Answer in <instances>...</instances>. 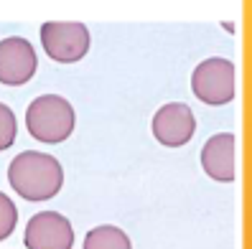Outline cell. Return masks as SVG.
<instances>
[{"instance_id": "5", "label": "cell", "mask_w": 252, "mask_h": 249, "mask_svg": "<svg viewBox=\"0 0 252 249\" xmlns=\"http://www.w3.org/2000/svg\"><path fill=\"white\" fill-rule=\"evenodd\" d=\"M38 56L33 46L21 36H10L0 41V84L21 86L36 74Z\"/></svg>"}, {"instance_id": "6", "label": "cell", "mask_w": 252, "mask_h": 249, "mask_svg": "<svg viewBox=\"0 0 252 249\" xmlns=\"http://www.w3.org/2000/svg\"><path fill=\"white\" fill-rule=\"evenodd\" d=\"M196 133V117L184 102L163 105L153 117V135L166 148H181Z\"/></svg>"}, {"instance_id": "3", "label": "cell", "mask_w": 252, "mask_h": 249, "mask_svg": "<svg viewBox=\"0 0 252 249\" xmlns=\"http://www.w3.org/2000/svg\"><path fill=\"white\" fill-rule=\"evenodd\" d=\"M191 89L204 105H227L234 97V64L221 56H212L194 69Z\"/></svg>"}, {"instance_id": "4", "label": "cell", "mask_w": 252, "mask_h": 249, "mask_svg": "<svg viewBox=\"0 0 252 249\" xmlns=\"http://www.w3.org/2000/svg\"><path fill=\"white\" fill-rule=\"evenodd\" d=\"M41 43L49 58L59 64H74L90 51V31L84 23L49 21L41 26Z\"/></svg>"}, {"instance_id": "9", "label": "cell", "mask_w": 252, "mask_h": 249, "mask_svg": "<svg viewBox=\"0 0 252 249\" xmlns=\"http://www.w3.org/2000/svg\"><path fill=\"white\" fill-rule=\"evenodd\" d=\"M82 249H130V239L123 229L105 224V226H97L92 231H87Z\"/></svg>"}, {"instance_id": "8", "label": "cell", "mask_w": 252, "mask_h": 249, "mask_svg": "<svg viewBox=\"0 0 252 249\" xmlns=\"http://www.w3.org/2000/svg\"><path fill=\"white\" fill-rule=\"evenodd\" d=\"M201 166L206 175L214 181L221 183L234 181V135L219 133L206 140L201 148Z\"/></svg>"}, {"instance_id": "7", "label": "cell", "mask_w": 252, "mask_h": 249, "mask_svg": "<svg viewBox=\"0 0 252 249\" xmlns=\"http://www.w3.org/2000/svg\"><path fill=\"white\" fill-rule=\"evenodd\" d=\"M26 249H71L74 231L69 219L56 211H41L26 224Z\"/></svg>"}, {"instance_id": "1", "label": "cell", "mask_w": 252, "mask_h": 249, "mask_svg": "<svg viewBox=\"0 0 252 249\" xmlns=\"http://www.w3.org/2000/svg\"><path fill=\"white\" fill-rule=\"evenodd\" d=\"M8 181L13 191L26 201H46L62 191L64 170L54 155L26 150L13 158V163L8 166Z\"/></svg>"}, {"instance_id": "2", "label": "cell", "mask_w": 252, "mask_h": 249, "mask_svg": "<svg viewBox=\"0 0 252 249\" xmlns=\"http://www.w3.org/2000/svg\"><path fill=\"white\" fill-rule=\"evenodd\" d=\"M26 127L31 133V138L46 145H59L74 130V110L59 94L36 97L26 110Z\"/></svg>"}, {"instance_id": "10", "label": "cell", "mask_w": 252, "mask_h": 249, "mask_svg": "<svg viewBox=\"0 0 252 249\" xmlns=\"http://www.w3.org/2000/svg\"><path fill=\"white\" fill-rule=\"evenodd\" d=\"M16 135H18V120L13 110L8 105L0 102V153L8 150L13 142H16Z\"/></svg>"}, {"instance_id": "11", "label": "cell", "mask_w": 252, "mask_h": 249, "mask_svg": "<svg viewBox=\"0 0 252 249\" xmlns=\"http://www.w3.org/2000/svg\"><path fill=\"white\" fill-rule=\"evenodd\" d=\"M18 224V209L3 191H0V239L10 237V231Z\"/></svg>"}]
</instances>
